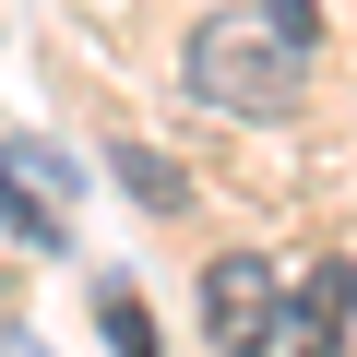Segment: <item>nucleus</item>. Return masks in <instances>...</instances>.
<instances>
[{"label":"nucleus","instance_id":"1","mask_svg":"<svg viewBox=\"0 0 357 357\" xmlns=\"http://www.w3.org/2000/svg\"><path fill=\"white\" fill-rule=\"evenodd\" d=\"M298 84H310V48H298L286 24H262V13L191 24V96H203V107H227V119H286Z\"/></svg>","mask_w":357,"mask_h":357},{"label":"nucleus","instance_id":"2","mask_svg":"<svg viewBox=\"0 0 357 357\" xmlns=\"http://www.w3.org/2000/svg\"><path fill=\"white\" fill-rule=\"evenodd\" d=\"M203 333H215L227 357H274V345H286V274H274L262 250L203 262Z\"/></svg>","mask_w":357,"mask_h":357},{"label":"nucleus","instance_id":"3","mask_svg":"<svg viewBox=\"0 0 357 357\" xmlns=\"http://www.w3.org/2000/svg\"><path fill=\"white\" fill-rule=\"evenodd\" d=\"M345 310H357V262H310L286 286V345L298 357H345Z\"/></svg>","mask_w":357,"mask_h":357},{"label":"nucleus","instance_id":"4","mask_svg":"<svg viewBox=\"0 0 357 357\" xmlns=\"http://www.w3.org/2000/svg\"><path fill=\"white\" fill-rule=\"evenodd\" d=\"M107 167L131 178V203H143V215H178V203H191V178H178V155H155V143H119Z\"/></svg>","mask_w":357,"mask_h":357},{"label":"nucleus","instance_id":"5","mask_svg":"<svg viewBox=\"0 0 357 357\" xmlns=\"http://www.w3.org/2000/svg\"><path fill=\"white\" fill-rule=\"evenodd\" d=\"M96 321H107V357H155V321L131 286H96Z\"/></svg>","mask_w":357,"mask_h":357},{"label":"nucleus","instance_id":"6","mask_svg":"<svg viewBox=\"0 0 357 357\" xmlns=\"http://www.w3.org/2000/svg\"><path fill=\"white\" fill-rule=\"evenodd\" d=\"M274 24H286V36H298V48H310V0H274Z\"/></svg>","mask_w":357,"mask_h":357}]
</instances>
